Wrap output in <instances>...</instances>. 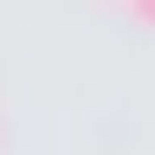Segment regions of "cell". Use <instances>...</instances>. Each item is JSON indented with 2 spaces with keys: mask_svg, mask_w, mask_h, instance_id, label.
I'll return each instance as SVG.
<instances>
[]
</instances>
